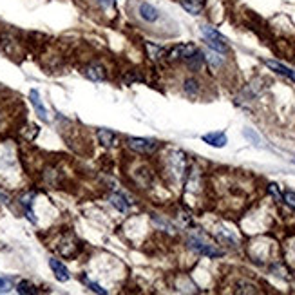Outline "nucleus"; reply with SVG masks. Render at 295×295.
<instances>
[{"label":"nucleus","instance_id":"5701e85b","mask_svg":"<svg viewBox=\"0 0 295 295\" xmlns=\"http://www.w3.org/2000/svg\"><path fill=\"white\" fill-rule=\"evenodd\" d=\"M9 288H11V283H9V279L0 277V291H8Z\"/></svg>","mask_w":295,"mask_h":295},{"label":"nucleus","instance_id":"6ab92c4d","mask_svg":"<svg viewBox=\"0 0 295 295\" xmlns=\"http://www.w3.org/2000/svg\"><path fill=\"white\" fill-rule=\"evenodd\" d=\"M237 291L239 293H257V286H254V284H250V283H239L237 284Z\"/></svg>","mask_w":295,"mask_h":295},{"label":"nucleus","instance_id":"423d86ee","mask_svg":"<svg viewBox=\"0 0 295 295\" xmlns=\"http://www.w3.org/2000/svg\"><path fill=\"white\" fill-rule=\"evenodd\" d=\"M203 141L212 145V147H216V149H221L228 143V138H226L225 132H208V134L203 136Z\"/></svg>","mask_w":295,"mask_h":295},{"label":"nucleus","instance_id":"aec40b11","mask_svg":"<svg viewBox=\"0 0 295 295\" xmlns=\"http://www.w3.org/2000/svg\"><path fill=\"white\" fill-rule=\"evenodd\" d=\"M283 199H284V203L290 206V208L295 210V192H284Z\"/></svg>","mask_w":295,"mask_h":295},{"label":"nucleus","instance_id":"393cba45","mask_svg":"<svg viewBox=\"0 0 295 295\" xmlns=\"http://www.w3.org/2000/svg\"><path fill=\"white\" fill-rule=\"evenodd\" d=\"M270 192H272V194L276 196V198H279V191H277V185H273V183L270 185Z\"/></svg>","mask_w":295,"mask_h":295},{"label":"nucleus","instance_id":"0eeeda50","mask_svg":"<svg viewBox=\"0 0 295 295\" xmlns=\"http://www.w3.org/2000/svg\"><path fill=\"white\" fill-rule=\"evenodd\" d=\"M83 76L89 78L91 82H103L105 80V69L101 66H98V64H93V66H87L86 69H83Z\"/></svg>","mask_w":295,"mask_h":295},{"label":"nucleus","instance_id":"2eb2a0df","mask_svg":"<svg viewBox=\"0 0 295 295\" xmlns=\"http://www.w3.org/2000/svg\"><path fill=\"white\" fill-rule=\"evenodd\" d=\"M111 205H114L116 206L120 212H127L129 210V203H127V199H125V196H121V194H111Z\"/></svg>","mask_w":295,"mask_h":295},{"label":"nucleus","instance_id":"39448f33","mask_svg":"<svg viewBox=\"0 0 295 295\" xmlns=\"http://www.w3.org/2000/svg\"><path fill=\"white\" fill-rule=\"evenodd\" d=\"M49 266H51V270H53V273H55V277L60 281V283H67V281L71 279L69 270H67V266L62 263V261L49 259Z\"/></svg>","mask_w":295,"mask_h":295},{"label":"nucleus","instance_id":"1a4fd4ad","mask_svg":"<svg viewBox=\"0 0 295 295\" xmlns=\"http://www.w3.org/2000/svg\"><path fill=\"white\" fill-rule=\"evenodd\" d=\"M140 16L145 20V22H156V20L159 18V11L154 8V6L147 4V2H143V4H140Z\"/></svg>","mask_w":295,"mask_h":295},{"label":"nucleus","instance_id":"ddd939ff","mask_svg":"<svg viewBox=\"0 0 295 295\" xmlns=\"http://www.w3.org/2000/svg\"><path fill=\"white\" fill-rule=\"evenodd\" d=\"M145 51H147V55L151 60H159L161 56L165 55V49L163 47L156 46V44L152 42H145Z\"/></svg>","mask_w":295,"mask_h":295},{"label":"nucleus","instance_id":"a878e982","mask_svg":"<svg viewBox=\"0 0 295 295\" xmlns=\"http://www.w3.org/2000/svg\"><path fill=\"white\" fill-rule=\"evenodd\" d=\"M293 165H295V159H293Z\"/></svg>","mask_w":295,"mask_h":295},{"label":"nucleus","instance_id":"4be33fe9","mask_svg":"<svg viewBox=\"0 0 295 295\" xmlns=\"http://www.w3.org/2000/svg\"><path fill=\"white\" fill-rule=\"evenodd\" d=\"M245 136H246V138H250V140L254 141V145L261 147V140H259V138H257V134H254V132L250 131V129H245Z\"/></svg>","mask_w":295,"mask_h":295},{"label":"nucleus","instance_id":"f257e3e1","mask_svg":"<svg viewBox=\"0 0 295 295\" xmlns=\"http://www.w3.org/2000/svg\"><path fill=\"white\" fill-rule=\"evenodd\" d=\"M186 245H188L191 250H194L196 254H199V256H205V257H221L223 256V250H219L216 245H210L208 241L201 239V237H198V236L188 237V239H186Z\"/></svg>","mask_w":295,"mask_h":295},{"label":"nucleus","instance_id":"20e7f679","mask_svg":"<svg viewBox=\"0 0 295 295\" xmlns=\"http://www.w3.org/2000/svg\"><path fill=\"white\" fill-rule=\"evenodd\" d=\"M129 149L138 154H152L158 149V141L149 140V138H131L129 140Z\"/></svg>","mask_w":295,"mask_h":295},{"label":"nucleus","instance_id":"4468645a","mask_svg":"<svg viewBox=\"0 0 295 295\" xmlns=\"http://www.w3.org/2000/svg\"><path fill=\"white\" fill-rule=\"evenodd\" d=\"M114 138H116V134L113 131H109V129H100L98 131V140H100V143L103 147H111L114 143Z\"/></svg>","mask_w":295,"mask_h":295},{"label":"nucleus","instance_id":"9d476101","mask_svg":"<svg viewBox=\"0 0 295 295\" xmlns=\"http://www.w3.org/2000/svg\"><path fill=\"white\" fill-rule=\"evenodd\" d=\"M264 64H266V66L270 67V69L276 71V73L283 74V76L290 78V80H293V82H295V71H293V69H290V67L283 66L281 62H276V60H266Z\"/></svg>","mask_w":295,"mask_h":295},{"label":"nucleus","instance_id":"a211bd4d","mask_svg":"<svg viewBox=\"0 0 295 295\" xmlns=\"http://www.w3.org/2000/svg\"><path fill=\"white\" fill-rule=\"evenodd\" d=\"M183 89H185V93L188 94V96H196L199 91V83L191 78V80H185V87H183Z\"/></svg>","mask_w":295,"mask_h":295},{"label":"nucleus","instance_id":"6e6552de","mask_svg":"<svg viewBox=\"0 0 295 295\" xmlns=\"http://www.w3.org/2000/svg\"><path fill=\"white\" fill-rule=\"evenodd\" d=\"M29 100H31L33 107H35V111H36V114H38V116H40V120H42V121H47V111H46V107H44L42 100H40L38 91L33 89L31 93H29Z\"/></svg>","mask_w":295,"mask_h":295},{"label":"nucleus","instance_id":"f3484780","mask_svg":"<svg viewBox=\"0 0 295 295\" xmlns=\"http://www.w3.org/2000/svg\"><path fill=\"white\" fill-rule=\"evenodd\" d=\"M16 291H18V293H36V286L35 284H31L29 283V281H20L18 284H16Z\"/></svg>","mask_w":295,"mask_h":295},{"label":"nucleus","instance_id":"b1692460","mask_svg":"<svg viewBox=\"0 0 295 295\" xmlns=\"http://www.w3.org/2000/svg\"><path fill=\"white\" fill-rule=\"evenodd\" d=\"M96 2H100L105 8H114V4H116V0H96Z\"/></svg>","mask_w":295,"mask_h":295},{"label":"nucleus","instance_id":"f03ea898","mask_svg":"<svg viewBox=\"0 0 295 295\" xmlns=\"http://www.w3.org/2000/svg\"><path fill=\"white\" fill-rule=\"evenodd\" d=\"M201 35L205 36L206 44H208V47L212 51H218V53H221V55L228 53V44H226V38L219 31H216V29L210 28V26H203Z\"/></svg>","mask_w":295,"mask_h":295},{"label":"nucleus","instance_id":"dca6fc26","mask_svg":"<svg viewBox=\"0 0 295 295\" xmlns=\"http://www.w3.org/2000/svg\"><path fill=\"white\" fill-rule=\"evenodd\" d=\"M172 167H174L176 174L183 176V172H185V154H181V152H176L174 158H172Z\"/></svg>","mask_w":295,"mask_h":295},{"label":"nucleus","instance_id":"412c9836","mask_svg":"<svg viewBox=\"0 0 295 295\" xmlns=\"http://www.w3.org/2000/svg\"><path fill=\"white\" fill-rule=\"evenodd\" d=\"M86 283H87V286L91 288L93 291H96V293H101V295H105L107 293V290H103V288L100 286V284H96V283H91L89 279H86Z\"/></svg>","mask_w":295,"mask_h":295},{"label":"nucleus","instance_id":"9b49d317","mask_svg":"<svg viewBox=\"0 0 295 295\" xmlns=\"http://www.w3.org/2000/svg\"><path fill=\"white\" fill-rule=\"evenodd\" d=\"M179 2H181V8L191 15H199L205 6V0H179Z\"/></svg>","mask_w":295,"mask_h":295},{"label":"nucleus","instance_id":"7ed1b4c3","mask_svg":"<svg viewBox=\"0 0 295 295\" xmlns=\"http://www.w3.org/2000/svg\"><path fill=\"white\" fill-rule=\"evenodd\" d=\"M198 47L194 46V44H179V46L172 47L171 51H168V62H176V60H188L191 56H194L196 53H198Z\"/></svg>","mask_w":295,"mask_h":295},{"label":"nucleus","instance_id":"f8f14e48","mask_svg":"<svg viewBox=\"0 0 295 295\" xmlns=\"http://www.w3.org/2000/svg\"><path fill=\"white\" fill-rule=\"evenodd\" d=\"M203 58H205L206 62L210 64V67H214V69H218V67L223 66V56L218 51H206V53H203Z\"/></svg>","mask_w":295,"mask_h":295}]
</instances>
